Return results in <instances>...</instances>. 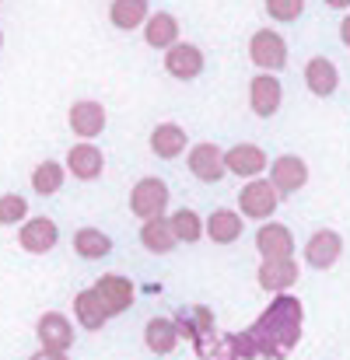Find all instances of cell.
I'll list each match as a JSON object with an SVG mask.
<instances>
[{
  "label": "cell",
  "instance_id": "24",
  "mask_svg": "<svg viewBox=\"0 0 350 360\" xmlns=\"http://www.w3.org/2000/svg\"><path fill=\"white\" fill-rule=\"evenodd\" d=\"M140 245L147 248V252H154V255H168L179 241L172 235V224H168V214H161V217H151V221H144L140 224Z\"/></svg>",
  "mask_w": 350,
  "mask_h": 360
},
{
  "label": "cell",
  "instance_id": "31",
  "mask_svg": "<svg viewBox=\"0 0 350 360\" xmlns=\"http://www.w3.org/2000/svg\"><path fill=\"white\" fill-rule=\"evenodd\" d=\"M28 360H70L67 354H56V350H39V354H32Z\"/></svg>",
  "mask_w": 350,
  "mask_h": 360
},
{
  "label": "cell",
  "instance_id": "13",
  "mask_svg": "<svg viewBox=\"0 0 350 360\" xmlns=\"http://www.w3.org/2000/svg\"><path fill=\"white\" fill-rule=\"evenodd\" d=\"M35 336H39V347L42 350H56V354H67L74 347V326L67 315L60 311H46L39 322H35Z\"/></svg>",
  "mask_w": 350,
  "mask_h": 360
},
{
  "label": "cell",
  "instance_id": "16",
  "mask_svg": "<svg viewBox=\"0 0 350 360\" xmlns=\"http://www.w3.org/2000/svg\"><path fill=\"white\" fill-rule=\"evenodd\" d=\"M256 252H259V259H287V255H294L291 228L277 224V221H263L259 231H256Z\"/></svg>",
  "mask_w": 350,
  "mask_h": 360
},
{
  "label": "cell",
  "instance_id": "11",
  "mask_svg": "<svg viewBox=\"0 0 350 360\" xmlns=\"http://www.w3.org/2000/svg\"><path fill=\"white\" fill-rule=\"evenodd\" d=\"M305 262L312 266V269H333L337 262H340V255H344V238H340V231H333V228H323V231H315L312 238L305 241Z\"/></svg>",
  "mask_w": 350,
  "mask_h": 360
},
{
  "label": "cell",
  "instance_id": "8",
  "mask_svg": "<svg viewBox=\"0 0 350 360\" xmlns=\"http://www.w3.org/2000/svg\"><path fill=\"white\" fill-rule=\"evenodd\" d=\"M95 294L102 297L109 319H116V315H123V311H130L133 301H137V287H133V280L123 276V273H106V276H99Z\"/></svg>",
  "mask_w": 350,
  "mask_h": 360
},
{
  "label": "cell",
  "instance_id": "3",
  "mask_svg": "<svg viewBox=\"0 0 350 360\" xmlns=\"http://www.w3.org/2000/svg\"><path fill=\"white\" fill-rule=\"evenodd\" d=\"M249 60L266 70V74H280L287 67V39L273 28H259L249 39Z\"/></svg>",
  "mask_w": 350,
  "mask_h": 360
},
{
  "label": "cell",
  "instance_id": "21",
  "mask_svg": "<svg viewBox=\"0 0 350 360\" xmlns=\"http://www.w3.org/2000/svg\"><path fill=\"white\" fill-rule=\"evenodd\" d=\"M140 28H144V42H147L151 49H168L172 42H179V21H175V14H168V11L147 14V21H144Z\"/></svg>",
  "mask_w": 350,
  "mask_h": 360
},
{
  "label": "cell",
  "instance_id": "32",
  "mask_svg": "<svg viewBox=\"0 0 350 360\" xmlns=\"http://www.w3.org/2000/svg\"><path fill=\"white\" fill-rule=\"evenodd\" d=\"M340 42H344V46L350 49V14L344 18V21H340Z\"/></svg>",
  "mask_w": 350,
  "mask_h": 360
},
{
  "label": "cell",
  "instance_id": "10",
  "mask_svg": "<svg viewBox=\"0 0 350 360\" xmlns=\"http://www.w3.org/2000/svg\"><path fill=\"white\" fill-rule=\"evenodd\" d=\"M298 276H301V266H298L294 255H287V259H263L259 269H256L259 287L270 290V294H284V290H291V287L298 283Z\"/></svg>",
  "mask_w": 350,
  "mask_h": 360
},
{
  "label": "cell",
  "instance_id": "5",
  "mask_svg": "<svg viewBox=\"0 0 350 360\" xmlns=\"http://www.w3.org/2000/svg\"><path fill=\"white\" fill-rule=\"evenodd\" d=\"M186 168H189L193 179H200V182H207V186H218V182L228 175V168H225V150H221L218 143H211V140L189 147Z\"/></svg>",
  "mask_w": 350,
  "mask_h": 360
},
{
  "label": "cell",
  "instance_id": "22",
  "mask_svg": "<svg viewBox=\"0 0 350 360\" xmlns=\"http://www.w3.org/2000/svg\"><path fill=\"white\" fill-rule=\"evenodd\" d=\"M74 319H77V326H85L88 333H99V329L109 322V311H106L102 297L95 294V287H85V290L74 297Z\"/></svg>",
  "mask_w": 350,
  "mask_h": 360
},
{
  "label": "cell",
  "instance_id": "6",
  "mask_svg": "<svg viewBox=\"0 0 350 360\" xmlns=\"http://www.w3.org/2000/svg\"><path fill=\"white\" fill-rule=\"evenodd\" d=\"M270 186L280 193V196H291V193H301L308 186V165L305 158L298 154H280L270 161Z\"/></svg>",
  "mask_w": 350,
  "mask_h": 360
},
{
  "label": "cell",
  "instance_id": "17",
  "mask_svg": "<svg viewBox=\"0 0 350 360\" xmlns=\"http://www.w3.org/2000/svg\"><path fill=\"white\" fill-rule=\"evenodd\" d=\"M266 150L256 147V143H235L232 150H225V168L228 175H238V179H256L266 172Z\"/></svg>",
  "mask_w": 350,
  "mask_h": 360
},
{
  "label": "cell",
  "instance_id": "34",
  "mask_svg": "<svg viewBox=\"0 0 350 360\" xmlns=\"http://www.w3.org/2000/svg\"><path fill=\"white\" fill-rule=\"evenodd\" d=\"M0 46H4V32H0Z\"/></svg>",
  "mask_w": 350,
  "mask_h": 360
},
{
  "label": "cell",
  "instance_id": "33",
  "mask_svg": "<svg viewBox=\"0 0 350 360\" xmlns=\"http://www.w3.org/2000/svg\"><path fill=\"white\" fill-rule=\"evenodd\" d=\"M326 7H333V11H350V0H323Z\"/></svg>",
  "mask_w": 350,
  "mask_h": 360
},
{
  "label": "cell",
  "instance_id": "9",
  "mask_svg": "<svg viewBox=\"0 0 350 360\" xmlns=\"http://www.w3.org/2000/svg\"><path fill=\"white\" fill-rule=\"evenodd\" d=\"M207 60H204V49L193 46V42H172L165 49V70L175 77V81H196L204 74Z\"/></svg>",
  "mask_w": 350,
  "mask_h": 360
},
{
  "label": "cell",
  "instance_id": "12",
  "mask_svg": "<svg viewBox=\"0 0 350 360\" xmlns=\"http://www.w3.org/2000/svg\"><path fill=\"white\" fill-rule=\"evenodd\" d=\"M74 179H81V182H95V179H102V172H106V154L92 143V140H81V143H74L70 150H67V165H63Z\"/></svg>",
  "mask_w": 350,
  "mask_h": 360
},
{
  "label": "cell",
  "instance_id": "25",
  "mask_svg": "<svg viewBox=\"0 0 350 360\" xmlns=\"http://www.w3.org/2000/svg\"><path fill=\"white\" fill-rule=\"evenodd\" d=\"M147 14H151V4L147 0H113V7H109V21L116 28H123V32L140 28L147 21Z\"/></svg>",
  "mask_w": 350,
  "mask_h": 360
},
{
  "label": "cell",
  "instance_id": "4",
  "mask_svg": "<svg viewBox=\"0 0 350 360\" xmlns=\"http://www.w3.org/2000/svg\"><path fill=\"white\" fill-rule=\"evenodd\" d=\"M168 200H172L168 182L158 179V175H147V179H140V182L130 189V210H133V217H140V221L161 217V214L168 210Z\"/></svg>",
  "mask_w": 350,
  "mask_h": 360
},
{
  "label": "cell",
  "instance_id": "29",
  "mask_svg": "<svg viewBox=\"0 0 350 360\" xmlns=\"http://www.w3.org/2000/svg\"><path fill=\"white\" fill-rule=\"evenodd\" d=\"M25 217H28V200L18 196V193H4L0 196V228L21 224Z\"/></svg>",
  "mask_w": 350,
  "mask_h": 360
},
{
  "label": "cell",
  "instance_id": "27",
  "mask_svg": "<svg viewBox=\"0 0 350 360\" xmlns=\"http://www.w3.org/2000/svg\"><path fill=\"white\" fill-rule=\"evenodd\" d=\"M168 224H172V235L175 241H186V245H196L204 238V217L189 207H179L175 214H168Z\"/></svg>",
  "mask_w": 350,
  "mask_h": 360
},
{
  "label": "cell",
  "instance_id": "7",
  "mask_svg": "<svg viewBox=\"0 0 350 360\" xmlns=\"http://www.w3.org/2000/svg\"><path fill=\"white\" fill-rule=\"evenodd\" d=\"M280 102H284V84L277 81V74H266L259 70L252 81H249V105L259 120H270L280 112Z\"/></svg>",
  "mask_w": 350,
  "mask_h": 360
},
{
  "label": "cell",
  "instance_id": "23",
  "mask_svg": "<svg viewBox=\"0 0 350 360\" xmlns=\"http://www.w3.org/2000/svg\"><path fill=\"white\" fill-rule=\"evenodd\" d=\"M144 343H147V350L151 354H158V357H168L175 347H179V329H175V319H151L147 326H144Z\"/></svg>",
  "mask_w": 350,
  "mask_h": 360
},
{
  "label": "cell",
  "instance_id": "20",
  "mask_svg": "<svg viewBox=\"0 0 350 360\" xmlns=\"http://www.w3.org/2000/svg\"><path fill=\"white\" fill-rule=\"evenodd\" d=\"M242 231H245V217L238 210H228V207L214 210L204 221V235L214 241V245H235V241L242 238Z\"/></svg>",
  "mask_w": 350,
  "mask_h": 360
},
{
  "label": "cell",
  "instance_id": "18",
  "mask_svg": "<svg viewBox=\"0 0 350 360\" xmlns=\"http://www.w3.org/2000/svg\"><path fill=\"white\" fill-rule=\"evenodd\" d=\"M305 84L315 98H333L340 88V70L330 56H312L305 63Z\"/></svg>",
  "mask_w": 350,
  "mask_h": 360
},
{
  "label": "cell",
  "instance_id": "2",
  "mask_svg": "<svg viewBox=\"0 0 350 360\" xmlns=\"http://www.w3.org/2000/svg\"><path fill=\"white\" fill-rule=\"evenodd\" d=\"M280 207V193L270 186V179L256 175L245 182V189L238 193V214L245 221H270Z\"/></svg>",
  "mask_w": 350,
  "mask_h": 360
},
{
  "label": "cell",
  "instance_id": "26",
  "mask_svg": "<svg viewBox=\"0 0 350 360\" xmlns=\"http://www.w3.org/2000/svg\"><path fill=\"white\" fill-rule=\"evenodd\" d=\"M74 252L81 259H106V255H113V238L99 228H81L74 235Z\"/></svg>",
  "mask_w": 350,
  "mask_h": 360
},
{
  "label": "cell",
  "instance_id": "15",
  "mask_svg": "<svg viewBox=\"0 0 350 360\" xmlns=\"http://www.w3.org/2000/svg\"><path fill=\"white\" fill-rule=\"evenodd\" d=\"M67 120H70L74 136L92 140V136H99V133L106 129V120H109V116H106V105H102V102H95V98H81V102L70 105Z\"/></svg>",
  "mask_w": 350,
  "mask_h": 360
},
{
  "label": "cell",
  "instance_id": "14",
  "mask_svg": "<svg viewBox=\"0 0 350 360\" xmlns=\"http://www.w3.org/2000/svg\"><path fill=\"white\" fill-rule=\"evenodd\" d=\"M18 241H21L25 252H32V255H46V252L56 248L60 228H56L53 217H32V221L25 217V221H21V231H18Z\"/></svg>",
  "mask_w": 350,
  "mask_h": 360
},
{
  "label": "cell",
  "instance_id": "1",
  "mask_svg": "<svg viewBox=\"0 0 350 360\" xmlns=\"http://www.w3.org/2000/svg\"><path fill=\"white\" fill-rule=\"evenodd\" d=\"M301 326H305V304L291 290H284V294H273L266 311L242 336H245L252 357L287 360L294 354V347L301 343Z\"/></svg>",
  "mask_w": 350,
  "mask_h": 360
},
{
  "label": "cell",
  "instance_id": "30",
  "mask_svg": "<svg viewBox=\"0 0 350 360\" xmlns=\"http://www.w3.org/2000/svg\"><path fill=\"white\" fill-rule=\"evenodd\" d=\"M266 14L277 25H291L305 14V0H266Z\"/></svg>",
  "mask_w": 350,
  "mask_h": 360
},
{
  "label": "cell",
  "instance_id": "28",
  "mask_svg": "<svg viewBox=\"0 0 350 360\" xmlns=\"http://www.w3.org/2000/svg\"><path fill=\"white\" fill-rule=\"evenodd\" d=\"M63 179H67V168H63L60 161H42V165H35V172H32V189H35L39 196H56V193L63 189Z\"/></svg>",
  "mask_w": 350,
  "mask_h": 360
},
{
  "label": "cell",
  "instance_id": "19",
  "mask_svg": "<svg viewBox=\"0 0 350 360\" xmlns=\"http://www.w3.org/2000/svg\"><path fill=\"white\" fill-rule=\"evenodd\" d=\"M186 147H189V133H186L179 122H158V126H154V133H151V150H154V158L175 161V158H182Z\"/></svg>",
  "mask_w": 350,
  "mask_h": 360
}]
</instances>
